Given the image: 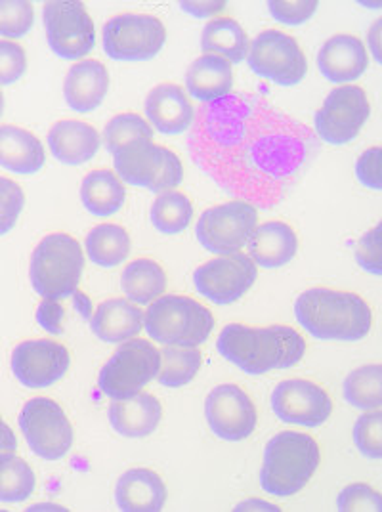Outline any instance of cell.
I'll return each instance as SVG.
<instances>
[{
	"mask_svg": "<svg viewBox=\"0 0 382 512\" xmlns=\"http://www.w3.org/2000/svg\"><path fill=\"white\" fill-rule=\"evenodd\" d=\"M25 207V193L18 182L0 176V235L12 232Z\"/></svg>",
	"mask_w": 382,
	"mask_h": 512,
	"instance_id": "obj_40",
	"label": "cell"
},
{
	"mask_svg": "<svg viewBox=\"0 0 382 512\" xmlns=\"http://www.w3.org/2000/svg\"><path fill=\"white\" fill-rule=\"evenodd\" d=\"M167 41V29L149 14H119L102 31L104 52L117 62H146L155 58Z\"/></svg>",
	"mask_w": 382,
	"mask_h": 512,
	"instance_id": "obj_10",
	"label": "cell"
},
{
	"mask_svg": "<svg viewBox=\"0 0 382 512\" xmlns=\"http://www.w3.org/2000/svg\"><path fill=\"white\" fill-rule=\"evenodd\" d=\"M18 448V440L16 434L12 432V428L4 423V419L0 417V453L2 451H16Z\"/></svg>",
	"mask_w": 382,
	"mask_h": 512,
	"instance_id": "obj_48",
	"label": "cell"
},
{
	"mask_svg": "<svg viewBox=\"0 0 382 512\" xmlns=\"http://www.w3.org/2000/svg\"><path fill=\"white\" fill-rule=\"evenodd\" d=\"M337 509L340 512H381L382 495L367 484H352L340 491Z\"/></svg>",
	"mask_w": 382,
	"mask_h": 512,
	"instance_id": "obj_41",
	"label": "cell"
},
{
	"mask_svg": "<svg viewBox=\"0 0 382 512\" xmlns=\"http://www.w3.org/2000/svg\"><path fill=\"white\" fill-rule=\"evenodd\" d=\"M85 255L75 237L50 234L35 247L29 262L31 287L43 299L60 300L79 291Z\"/></svg>",
	"mask_w": 382,
	"mask_h": 512,
	"instance_id": "obj_5",
	"label": "cell"
},
{
	"mask_svg": "<svg viewBox=\"0 0 382 512\" xmlns=\"http://www.w3.org/2000/svg\"><path fill=\"white\" fill-rule=\"evenodd\" d=\"M249 37L245 29L232 18H218L207 23L201 33V50L214 54L230 64H239L249 54Z\"/></svg>",
	"mask_w": 382,
	"mask_h": 512,
	"instance_id": "obj_30",
	"label": "cell"
},
{
	"mask_svg": "<svg viewBox=\"0 0 382 512\" xmlns=\"http://www.w3.org/2000/svg\"><path fill=\"white\" fill-rule=\"evenodd\" d=\"M247 64L251 71L279 86L302 83L308 73V62L293 37L283 31L266 29L249 44Z\"/></svg>",
	"mask_w": 382,
	"mask_h": 512,
	"instance_id": "obj_12",
	"label": "cell"
},
{
	"mask_svg": "<svg viewBox=\"0 0 382 512\" xmlns=\"http://www.w3.org/2000/svg\"><path fill=\"white\" fill-rule=\"evenodd\" d=\"M235 511H279V507L270 505L266 501H260V499H247L245 503L237 505Z\"/></svg>",
	"mask_w": 382,
	"mask_h": 512,
	"instance_id": "obj_50",
	"label": "cell"
},
{
	"mask_svg": "<svg viewBox=\"0 0 382 512\" xmlns=\"http://www.w3.org/2000/svg\"><path fill=\"white\" fill-rule=\"evenodd\" d=\"M85 247L96 266L115 268L130 255V235L119 224H98L86 235Z\"/></svg>",
	"mask_w": 382,
	"mask_h": 512,
	"instance_id": "obj_32",
	"label": "cell"
},
{
	"mask_svg": "<svg viewBox=\"0 0 382 512\" xmlns=\"http://www.w3.org/2000/svg\"><path fill=\"white\" fill-rule=\"evenodd\" d=\"M43 22L48 46L62 60H79L92 52L96 29L83 2H46Z\"/></svg>",
	"mask_w": 382,
	"mask_h": 512,
	"instance_id": "obj_13",
	"label": "cell"
},
{
	"mask_svg": "<svg viewBox=\"0 0 382 512\" xmlns=\"http://www.w3.org/2000/svg\"><path fill=\"white\" fill-rule=\"evenodd\" d=\"M121 289L134 304H151L167 289L165 270L149 258L132 260L121 274Z\"/></svg>",
	"mask_w": 382,
	"mask_h": 512,
	"instance_id": "obj_31",
	"label": "cell"
},
{
	"mask_svg": "<svg viewBox=\"0 0 382 512\" xmlns=\"http://www.w3.org/2000/svg\"><path fill=\"white\" fill-rule=\"evenodd\" d=\"M90 327L100 341L121 344L144 329V312L130 300L109 299L96 308Z\"/></svg>",
	"mask_w": 382,
	"mask_h": 512,
	"instance_id": "obj_27",
	"label": "cell"
},
{
	"mask_svg": "<svg viewBox=\"0 0 382 512\" xmlns=\"http://www.w3.org/2000/svg\"><path fill=\"white\" fill-rule=\"evenodd\" d=\"M107 413L111 427L121 436L146 438L159 427L163 407L153 394L140 392L128 400H113Z\"/></svg>",
	"mask_w": 382,
	"mask_h": 512,
	"instance_id": "obj_24",
	"label": "cell"
},
{
	"mask_svg": "<svg viewBox=\"0 0 382 512\" xmlns=\"http://www.w3.org/2000/svg\"><path fill=\"white\" fill-rule=\"evenodd\" d=\"M29 449L46 461H60L73 446V427L64 409L50 398H31L18 417Z\"/></svg>",
	"mask_w": 382,
	"mask_h": 512,
	"instance_id": "obj_11",
	"label": "cell"
},
{
	"mask_svg": "<svg viewBox=\"0 0 382 512\" xmlns=\"http://www.w3.org/2000/svg\"><path fill=\"white\" fill-rule=\"evenodd\" d=\"M381 25L382 20H377V22L373 23V27H371V31H369V35H367V39H369V46H371V52H373V58L381 64Z\"/></svg>",
	"mask_w": 382,
	"mask_h": 512,
	"instance_id": "obj_49",
	"label": "cell"
},
{
	"mask_svg": "<svg viewBox=\"0 0 382 512\" xmlns=\"http://www.w3.org/2000/svg\"><path fill=\"white\" fill-rule=\"evenodd\" d=\"M367 67V48L354 35H335L319 48L318 69L327 81L335 85L360 79Z\"/></svg>",
	"mask_w": 382,
	"mask_h": 512,
	"instance_id": "obj_20",
	"label": "cell"
},
{
	"mask_svg": "<svg viewBox=\"0 0 382 512\" xmlns=\"http://www.w3.org/2000/svg\"><path fill=\"white\" fill-rule=\"evenodd\" d=\"M33 511L35 509H54V511H65L64 507H58V505H37V507H31Z\"/></svg>",
	"mask_w": 382,
	"mask_h": 512,
	"instance_id": "obj_51",
	"label": "cell"
},
{
	"mask_svg": "<svg viewBox=\"0 0 382 512\" xmlns=\"http://www.w3.org/2000/svg\"><path fill=\"white\" fill-rule=\"evenodd\" d=\"M354 444L367 459L382 457V411H365L354 425Z\"/></svg>",
	"mask_w": 382,
	"mask_h": 512,
	"instance_id": "obj_39",
	"label": "cell"
},
{
	"mask_svg": "<svg viewBox=\"0 0 382 512\" xmlns=\"http://www.w3.org/2000/svg\"><path fill=\"white\" fill-rule=\"evenodd\" d=\"M35 22L33 6L25 0H0V35L8 39L25 37Z\"/></svg>",
	"mask_w": 382,
	"mask_h": 512,
	"instance_id": "obj_38",
	"label": "cell"
},
{
	"mask_svg": "<svg viewBox=\"0 0 382 512\" xmlns=\"http://www.w3.org/2000/svg\"><path fill=\"white\" fill-rule=\"evenodd\" d=\"M35 472L14 451L0 453V503H23L35 491Z\"/></svg>",
	"mask_w": 382,
	"mask_h": 512,
	"instance_id": "obj_33",
	"label": "cell"
},
{
	"mask_svg": "<svg viewBox=\"0 0 382 512\" xmlns=\"http://www.w3.org/2000/svg\"><path fill=\"white\" fill-rule=\"evenodd\" d=\"M297 321L314 339L361 341L369 335L373 312L356 293L316 287L295 302Z\"/></svg>",
	"mask_w": 382,
	"mask_h": 512,
	"instance_id": "obj_3",
	"label": "cell"
},
{
	"mask_svg": "<svg viewBox=\"0 0 382 512\" xmlns=\"http://www.w3.org/2000/svg\"><path fill=\"white\" fill-rule=\"evenodd\" d=\"M272 409L283 423L316 428L331 417L333 402L318 384L306 379H289L277 384L272 392Z\"/></svg>",
	"mask_w": 382,
	"mask_h": 512,
	"instance_id": "obj_17",
	"label": "cell"
},
{
	"mask_svg": "<svg viewBox=\"0 0 382 512\" xmlns=\"http://www.w3.org/2000/svg\"><path fill=\"white\" fill-rule=\"evenodd\" d=\"M258 276V266L243 253L220 255L199 266L193 274V283L199 295L214 304H232L241 299Z\"/></svg>",
	"mask_w": 382,
	"mask_h": 512,
	"instance_id": "obj_15",
	"label": "cell"
},
{
	"mask_svg": "<svg viewBox=\"0 0 382 512\" xmlns=\"http://www.w3.org/2000/svg\"><path fill=\"white\" fill-rule=\"evenodd\" d=\"M144 329L159 344L197 348L211 337L214 318L211 310L197 300L169 295L148 304Z\"/></svg>",
	"mask_w": 382,
	"mask_h": 512,
	"instance_id": "obj_6",
	"label": "cell"
},
{
	"mask_svg": "<svg viewBox=\"0 0 382 512\" xmlns=\"http://www.w3.org/2000/svg\"><path fill=\"white\" fill-rule=\"evenodd\" d=\"M109 90V73L98 60L71 65L64 81L65 104L77 113H90L102 106Z\"/></svg>",
	"mask_w": 382,
	"mask_h": 512,
	"instance_id": "obj_21",
	"label": "cell"
},
{
	"mask_svg": "<svg viewBox=\"0 0 382 512\" xmlns=\"http://www.w3.org/2000/svg\"><path fill=\"white\" fill-rule=\"evenodd\" d=\"M180 8L193 18H213L226 8V2H180Z\"/></svg>",
	"mask_w": 382,
	"mask_h": 512,
	"instance_id": "obj_47",
	"label": "cell"
},
{
	"mask_svg": "<svg viewBox=\"0 0 382 512\" xmlns=\"http://www.w3.org/2000/svg\"><path fill=\"white\" fill-rule=\"evenodd\" d=\"M46 163L43 142L29 130L2 125L0 127V167L14 174H35Z\"/></svg>",
	"mask_w": 382,
	"mask_h": 512,
	"instance_id": "obj_28",
	"label": "cell"
},
{
	"mask_svg": "<svg viewBox=\"0 0 382 512\" xmlns=\"http://www.w3.org/2000/svg\"><path fill=\"white\" fill-rule=\"evenodd\" d=\"M146 117L151 128L165 136H178L190 130L195 119V107L184 88L163 83L149 90Z\"/></svg>",
	"mask_w": 382,
	"mask_h": 512,
	"instance_id": "obj_19",
	"label": "cell"
},
{
	"mask_svg": "<svg viewBox=\"0 0 382 512\" xmlns=\"http://www.w3.org/2000/svg\"><path fill=\"white\" fill-rule=\"evenodd\" d=\"M153 128L146 119H142L138 113H121L109 119L104 128V144L106 150L115 155L128 144L138 140H151Z\"/></svg>",
	"mask_w": 382,
	"mask_h": 512,
	"instance_id": "obj_37",
	"label": "cell"
},
{
	"mask_svg": "<svg viewBox=\"0 0 382 512\" xmlns=\"http://www.w3.org/2000/svg\"><path fill=\"white\" fill-rule=\"evenodd\" d=\"M186 88L193 100L213 104L232 94L234 71L232 64L220 56L203 54L188 67Z\"/></svg>",
	"mask_w": 382,
	"mask_h": 512,
	"instance_id": "obj_26",
	"label": "cell"
},
{
	"mask_svg": "<svg viewBox=\"0 0 382 512\" xmlns=\"http://www.w3.org/2000/svg\"><path fill=\"white\" fill-rule=\"evenodd\" d=\"M249 258L256 266L276 270L289 264L298 251V237L295 230L285 222H266L256 226L255 234L249 241Z\"/></svg>",
	"mask_w": 382,
	"mask_h": 512,
	"instance_id": "obj_25",
	"label": "cell"
},
{
	"mask_svg": "<svg viewBox=\"0 0 382 512\" xmlns=\"http://www.w3.org/2000/svg\"><path fill=\"white\" fill-rule=\"evenodd\" d=\"M188 150L220 190L270 209L283 201L318 142L310 128L266 98L230 94L199 107Z\"/></svg>",
	"mask_w": 382,
	"mask_h": 512,
	"instance_id": "obj_1",
	"label": "cell"
},
{
	"mask_svg": "<svg viewBox=\"0 0 382 512\" xmlns=\"http://www.w3.org/2000/svg\"><path fill=\"white\" fill-rule=\"evenodd\" d=\"M268 8L276 22L298 27V25L308 22L318 12V2L316 0H295V2H281V0L274 2L272 0V2H268Z\"/></svg>",
	"mask_w": 382,
	"mask_h": 512,
	"instance_id": "obj_42",
	"label": "cell"
},
{
	"mask_svg": "<svg viewBox=\"0 0 382 512\" xmlns=\"http://www.w3.org/2000/svg\"><path fill=\"white\" fill-rule=\"evenodd\" d=\"M69 363L67 348L46 339L20 342L12 352V373L27 388H46L62 381Z\"/></svg>",
	"mask_w": 382,
	"mask_h": 512,
	"instance_id": "obj_18",
	"label": "cell"
},
{
	"mask_svg": "<svg viewBox=\"0 0 382 512\" xmlns=\"http://www.w3.org/2000/svg\"><path fill=\"white\" fill-rule=\"evenodd\" d=\"M125 186L115 172L107 169L88 172L81 184V201L86 211L94 216H111L125 205Z\"/></svg>",
	"mask_w": 382,
	"mask_h": 512,
	"instance_id": "obj_29",
	"label": "cell"
},
{
	"mask_svg": "<svg viewBox=\"0 0 382 512\" xmlns=\"http://www.w3.org/2000/svg\"><path fill=\"white\" fill-rule=\"evenodd\" d=\"M356 260L363 270L381 276V224L361 237L356 247Z\"/></svg>",
	"mask_w": 382,
	"mask_h": 512,
	"instance_id": "obj_44",
	"label": "cell"
},
{
	"mask_svg": "<svg viewBox=\"0 0 382 512\" xmlns=\"http://www.w3.org/2000/svg\"><path fill=\"white\" fill-rule=\"evenodd\" d=\"M319 459L318 442L312 436L295 430L279 432L264 449L260 486L270 495L291 497L310 482Z\"/></svg>",
	"mask_w": 382,
	"mask_h": 512,
	"instance_id": "obj_4",
	"label": "cell"
},
{
	"mask_svg": "<svg viewBox=\"0 0 382 512\" xmlns=\"http://www.w3.org/2000/svg\"><path fill=\"white\" fill-rule=\"evenodd\" d=\"M371 115L365 90L356 85L333 88L314 117L316 134L323 142L344 146L352 142Z\"/></svg>",
	"mask_w": 382,
	"mask_h": 512,
	"instance_id": "obj_14",
	"label": "cell"
},
{
	"mask_svg": "<svg viewBox=\"0 0 382 512\" xmlns=\"http://www.w3.org/2000/svg\"><path fill=\"white\" fill-rule=\"evenodd\" d=\"M115 174L130 186L148 188L149 192H172L184 180V167L174 151L138 140L113 155Z\"/></svg>",
	"mask_w": 382,
	"mask_h": 512,
	"instance_id": "obj_7",
	"label": "cell"
},
{
	"mask_svg": "<svg viewBox=\"0 0 382 512\" xmlns=\"http://www.w3.org/2000/svg\"><path fill=\"white\" fill-rule=\"evenodd\" d=\"M161 352L146 339L121 342L117 352L100 371L98 388L111 400H128L157 379Z\"/></svg>",
	"mask_w": 382,
	"mask_h": 512,
	"instance_id": "obj_8",
	"label": "cell"
},
{
	"mask_svg": "<svg viewBox=\"0 0 382 512\" xmlns=\"http://www.w3.org/2000/svg\"><path fill=\"white\" fill-rule=\"evenodd\" d=\"M115 501L117 507L125 512L163 511L167 486L153 470L130 469L117 482Z\"/></svg>",
	"mask_w": 382,
	"mask_h": 512,
	"instance_id": "obj_23",
	"label": "cell"
},
{
	"mask_svg": "<svg viewBox=\"0 0 382 512\" xmlns=\"http://www.w3.org/2000/svg\"><path fill=\"white\" fill-rule=\"evenodd\" d=\"M27 71V56L18 43L0 41V85H14Z\"/></svg>",
	"mask_w": 382,
	"mask_h": 512,
	"instance_id": "obj_43",
	"label": "cell"
},
{
	"mask_svg": "<svg viewBox=\"0 0 382 512\" xmlns=\"http://www.w3.org/2000/svg\"><path fill=\"white\" fill-rule=\"evenodd\" d=\"M216 348L222 358L247 375H264L297 365L306 354V341L287 325L249 327L230 323L218 335Z\"/></svg>",
	"mask_w": 382,
	"mask_h": 512,
	"instance_id": "obj_2",
	"label": "cell"
},
{
	"mask_svg": "<svg viewBox=\"0 0 382 512\" xmlns=\"http://www.w3.org/2000/svg\"><path fill=\"white\" fill-rule=\"evenodd\" d=\"M151 224L161 234H180L191 224L193 205L188 195L180 192H163L151 205Z\"/></svg>",
	"mask_w": 382,
	"mask_h": 512,
	"instance_id": "obj_35",
	"label": "cell"
},
{
	"mask_svg": "<svg viewBox=\"0 0 382 512\" xmlns=\"http://www.w3.org/2000/svg\"><path fill=\"white\" fill-rule=\"evenodd\" d=\"M2 113H4V94L0 90V117H2Z\"/></svg>",
	"mask_w": 382,
	"mask_h": 512,
	"instance_id": "obj_52",
	"label": "cell"
},
{
	"mask_svg": "<svg viewBox=\"0 0 382 512\" xmlns=\"http://www.w3.org/2000/svg\"><path fill=\"white\" fill-rule=\"evenodd\" d=\"M256 226L258 209L255 205L234 199L201 214L195 235L199 243L214 255H234L249 245Z\"/></svg>",
	"mask_w": 382,
	"mask_h": 512,
	"instance_id": "obj_9",
	"label": "cell"
},
{
	"mask_svg": "<svg viewBox=\"0 0 382 512\" xmlns=\"http://www.w3.org/2000/svg\"><path fill=\"white\" fill-rule=\"evenodd\" d=\"M356 174L363 186L371 190H381V148H371V150L361 153L358 163H356Z\"/></svg>",
	"mask_w": 382,
	"mask_h": 512,
	"instance_id": "obj_45",
	"label": "cell"
},
{
	"mask_svg": "<svg viewBox=\"0 0 382 512\" xmlns=\"http://www.w3.org/2000/svg\"><path fill=\"white\" fill-rule=\"evenodd\" d=\"M344 400L356 409L371 411L382 406V367L369 363L344 379Z\"/></svg>",
	"mask_w": 382,
	"mask_h": 512,
	"instance_id": "obj_34",
	"label": "cell"
},
{
	"mask_svg": "<svg viewBox=\"0 0 382 512\" xmlns=\"http://www.w3.org/2000/svg\"><path fill=\"white\" fill-rule=\"evenodd\" d=\"M201 352L190 346H165L161 350L159 383L169 388H182L190 384L201 369Z\"/></svg>",
	"mask_w": 382,
	"mask_h": 512,
	"instance_id": "obj_36",
	"label": "cell"
},
{
	"mask_svg": "<svg viewBox=\"0 0 382 512\" xmlns=\"http://www.w3.org/2000/svg\"><path fill=\"white\" fill-rule=\"evenodd\" d=\"M48 148L62 165L79 167L92 161L100 150V134L88 123L64 119L50 128Z\"/></svg>",
	"mask_w": 382,
	"mask_h": 512,
	"instance_id": "obj_22",
	"label": "cell"
},
{
	"mask_svg": "<svg viewBox=\"0 0 382 512\" xmlns=\"http://www.w3.org/2000/svg\"><path fill=\"white\" fill-rule=\"evenodd\" d=\"M64 306L58 300L44 299L37 308V321L46 333H64Z\"/></svg>",
	"mask_w": 382,
	"mask_h": 512,
	"instance_id": "obj_46",
	"label": "cell"
},
{
	"mask_svg": "<svg viewBox=\"0 0 382 512\" xmlns=\"http://www.w3.org/2000/svg\"><path fill=\"white\" fill-rule=\"evenodd\" d=\"M207 423L224 442H241L255 432L256 407L253 400L237 384H220L205 402Z\"/></svg>",
	"mask_w": 382,
	"mask_h": 512,
	"instance_id": "obj_16",
	"label": "cell"
}]
</instances>
